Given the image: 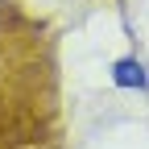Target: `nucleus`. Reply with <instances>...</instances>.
Segmentation results:
<instances>
[{
    "mask_svg": "<svg viewBox=\"0 0 149 149\" xmlns=\"http://www.w3.org/2000/svg\"><path fill=\"white\" fill-rule=\"evenodd\" d=\"M108 74H112V83H116L120 91H149V66L141 62V58H116L108 66Z\"/></svg>",
    "mask_w": 149,
    "mask_h": 149,
    "instance_id": "f257e3e1",
    "label": "nucleus"
}]
</instances>
